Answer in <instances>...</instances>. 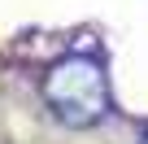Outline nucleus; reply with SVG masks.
Masks as SVG:
<instances>
[{
  "label": "nucleus",
  "instance_id": "nucleus-1",
  "mask_svg": "<svg viewBox=\"0 0 148 144\" xmlns=\"http://www.w3.org/2000/svg\"><path fill=\"white\" fill-rule=\"evenodd\" d=\"M44 101L65 127H96L109 114L105 65L87 52H65L44 74Z\"/></svg>",
  "mask_w": 148,
  "mask_h": 144
},
{
  "label": "nucleus",
  "instance_id": "nucleus-2",
  "mask_svg": "<svg viewBox=\"0 0 148 144\" xmlns=\"http://www.w3.org/2000/svg\"><path fill=\"white\" fill-rule=\"evenodd\" d=\"M144 144H148V131H144Z\"/></svg>",
  "mask_w": 148,
  "mask_h": 144
}]
</instances>
